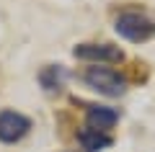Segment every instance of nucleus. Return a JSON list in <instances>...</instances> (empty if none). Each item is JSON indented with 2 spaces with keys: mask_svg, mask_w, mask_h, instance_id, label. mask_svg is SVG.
<instances>
[{
  "mask_svg": "<svg viewBox=\"0 0 155 152\" xmlns=\"http://www.w3.org/2000/svg\"><path fill=\"white\" fill-rule=\"evenodd\" d=\"M116 121H119V114L114 108H109V106H88V111H85V126L88 129L109 134L116 126Z\"/></svg>",
  "mask_w": 155,
  "mask_h": 152,
  "instance_id": "39448f33",
  "label": "nucleus"
},
{
  "mask_svg": "<svg viewBox=\"0 0 155 152\" xmlns=\"http://www.w3.org/2000/svg\"><path fill=\"white\" fill-rule=\"evenodd\" d=\"M65 82H67V70L62 65H47L39 72V85L44 88V93H49V95L60 93L65 88Z\"/></svg>",
  "mask_w": 155,
  "mask_h": 152,
  "instance_id": "423d86ee",
  "label": "nucleus"
},
{
  "mask_svg": "<svg viewBox=\"0 0 155 152\" xmlns=\"http://www.w3.org/2000/svg\"><path fill=\"white\" fill-rule=\"evenodd\" d=\"M83 82L91 90L101 93V95H109V98H119L127 93V80L119 72L109 70V67H88L83 72Z\"/></svg>",
  "mask_w": 155,
  "mask_h": 152,
  "instance_id": "f03ea898",
  "label": "nucleus"
},
{
  "mask_svg": "<svg viewBox=\"0 0 155 152\" xmlns=\"http://www.w3.org/2000/svg\"><path fill=\"white\" fill-rule=\"evenodd\" d=\"M114 28L122 39H127L132 44L150 41L155 36V21L150 16H145V13H140V11H122L116 16Z\"/></svg>",
  "mask_w": 155,
  "mask_h": 152,
  "instance_id": "f257e3e1",
  "label": "nucleus"
},
{
  "mask_svg": "<svg viewBox=\"0 0 155 152\" xmlns=\"http://www.w3.org/2000/svg\"><path fill=\"white\" fill-rule=\"evenodd\" d=\"M31 129V119L18 111H0V142L5 144H16Z\"/></svg>",
  "mask_w": 155,
  "mask_h": 152,
  "instance_id": "7ed1b4c3",
  "label": "nucleus"
},
{
  "mask_svg": "<svg viewBox=\"0 0 155 152\" xmlns=\"http://www.w3.org/2000/svg\"><path fill=\"white\" fill-rule=\"evenodd\" d=\"M78 142H80V147H83L85 152H101L106 150V147H111V134H106V131H96V129H80L78 131Z\"/></svg>",
  "mask_w": 155,
  "mask_h": 152,
  "instance_id": "0eeeda50",
  "label": "nucleus"
},
{
  "mask_svg": "<svg viewBox=\"0 0 155 152\" xmlns=\"http://www.w3.org/2000/svg\"><path fill=\"white\" fill-rule=\"evenodd\" d=\"M72 57L85 62H122L124 52L114 44H78L72 49Z\"/></svg>",
  "mask_w": 155,
  "mask_h": 152,
  "instance_id": "20e7f679",
  "label": "nucleus"
}]
</instances>
